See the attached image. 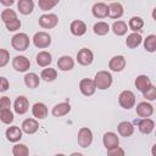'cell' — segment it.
<instances>
[{
	"label": "cell",
	"instance_id": "obj_36",
	"mask_svg": "<svg viewBox=\"0 0 156 156\" xmlns=\"http://www.w3.org/2000/svg\"><path fill=\"white\" fill-rule=\"evenodd\" d=\"M58 4L57 0H39L38 1V5L39 7L43 10V11H48V10H51L54 6H56Z\"/></svg>",
	"mask_w": 156,
	"mask_h": 156
},
{
	"label": "cell",
	"instance_id": "obj_4",
	"mask_svg": "<svg viewBox=\"0 0 156 156\" xmlns=\"http://www.w3.org/2000/svg\"><path fill=\"white\" fill-rule=\"evenodd\" d=\"M93 143V133L89 128L82 127L78 132V144L82 147H88Z\"/></svg>",
	"mask_w": 156,
	"mask_h": 156
},
{
	"label": "cell",
	"instance_id": "obj_39",
	"mask_svg": "<svg viewBox=\"0 0 156 156\" xmlns=\"http://www.w3.org/2000/svg\"><path fill=\"white\" fill-rule=\"evenodd\" d=\"M144 94V98L146 99V100H150V101H152V100H155L156 99V88H155V85H151L145 93H143Z\"/></svg>",
	"mask_w": 156,
	"mask_h": 156
},
{
	"label": "cell",
	"instance_id": "obj_30",
	"mask_svg": "<svg viewBox=\"0 0 156 156\" xmlns=\"http://www.w3.org/2000/svg\"><path fill=\"white\" fill-rule=\"evenodd\" d=\"M40 78L43 80H45V82H52V80H55L57 78V72H56V69L50 68V67L49 68H45V69L41 71Z\"/></svg>",
	"mask_w": 156,
	"mask_h": 156
},
{
	"label": "cell",
	"instance_id": "obj_45",
	"mask_svg": "<svg viewBox=\"0 0 156 156\" xmlns=\"http://www.w3.org/2000/svg\"><path fill=\"white\" fill-rule=\"evenodd\" d=\"M71 156H83V154H80V152H73V154H71Z\"/></svg>",
	"mask_w": 156,
	"mask_h": 156
},
{
	"label": "cell",
	"instance_id": "obj_33",
	"mask_svg": "<svg viewBox=\"0 0 156 156\" xmlns=\"http://www.w3.org/2000/svg\"><path fill=\"white\" fill-rule=\"evenodd\" d=\"M143 26H144V21H143V18H140V17H132V18L129 20V23H128V27H129L134 33H136V30H140V29L143 28Z\"/></svg>",
	"mask_w": 156,
	"mask_h": 156
},
{
	"label": "cell",
	"instance_id": "obj_14",
	"mask_svg": "<svg viewBox=\"0 0 156 156\" xmlns=\"http://www.w3.org/2000/svg\"><path fill=\"white\" fill-rule=\"evenodd\" d=\"M151 85H152V83H151V80H150V78L147 76L140 74V76H138L135 78V87L141 93H145Z\"/></svg>",
	"mask_w": 156,
	"mask_h": 156
},
{
	"label": "cell",
	"instance_id": "obj_22",
	"mask_svg": "<svg viewBox=\"0 0 156 156\" xmlns=\"http://www.w3.org/2000/svg\"><path fill=\"white\" fill-rule=\"evenodd\" d=\"M71 111V105L68 102H61L52 107V115L55 117H62L66 116Z\"/></svg>",
	"mask_w": 156,
	"mask_h": 156
},
{
	"label": "cell",
	"instance_id": "obj_3",
	"mask_svg": "<svg viewBox=\"0 0 156 156\" xmlns=\"http://www.w3.org/2000/svg\"><path fill=\"white\" fill-rule=\"evenodd\" d=\"M118 102L123 108H132L135 105V95L130 90H123L118 96Z\"/></svg>",
	"mask_w": 156,
	"mask_h": 156
},
{
	"label": "cell",
	"instance_id": "obj_31",
	"mask_svg": "<svg viewBox=\"0 0 156 156\" xmlns=\"http://www.w3.org/2000/svg\"><path fill=\"white\" fill-rule=\"evenodd\" d=\"M93 30H94V33L98 34V35H105V34L108 33L110 26H108L106 22H98V23L94 24Z\"/></svg>",
	"mask_w": 156,
	"mask_h": 156
},
{
	"label": "cell",
	"instance_id": "obj_46",
	"mask_svg": "<svg viewBox=\"0 0 156 156\" xmlns=\"http://www.w3.org/2000/svg\"><path fill=\"white\" fill-rule=\"evenodd\" d=\"M54 156H66V155H63V154H56V155H54Z\"/></svg>",
	"mask_w": 156,
	"mask_h": 156
},
{
	"label": "cell",
	"instance_id": "obj_10",
	"mask_svg": "<svg viewBox=\"0 0 156 156\" xmlns=\"http://www.w3.org/2000/svg\"><path fill=\"white\" fill-rule=\"evenodd\" d=\"M79 89H80V91H82L83 95H85V96H90V95H93V94L95 93L96 87H95L93 79L84 78V79H82L80 83H79Z\"/></svg>",
	"mask_w": 156,
	"mask_h": 156
},
{
	"label": "cell",
	"instance_id": "obj_37",
	"mask_svg": "<svg viewBox=\"0 0 156 156\" xmlns=\"http://www.w3.org/2000/svg\"><path fill=\"white\" fill-rule=\"evenodd\" d=\"M0 121L5 124H10L13 122V113L11 112V110H4L0 111Z\"/></svg>",
	"mask_w": 156,
	"mask_h": 156
},
{
	"label": "cell",
	"instance_id": "obj_2",
	"mask_svg": "<svg viewBox=\"0 0 156 156\" xmlns=\"http://www.w3.org/2000/svg\"><path fill=\"white\" fill-rule=\"evenodd\" d=\"M11 45L17 51H24L29 46V37L26 33H17L12 37Z\"/></svg>",
	"mask_w": 156,
	"mask_h": 156
},
{
	"label": "cell",
	"instance_id": "obj_1",
	"mask_svg": "<svg viewBox=\"0 0 156 156\" xmlns=\"http://www.w3.org/2000/svg\"><path fill=\"white\" fill-rule=\"evenodd\" d=\"M93 80H94V84H95V87L98 89L105 90V89L111 87V84H112V76L107 71H99L95 74Z\"/></svg>",
	"mask_w": 156,
	"mask_h": 156
},
{
	"label": "cell",
	"instance_id": "obj_28",
	"mask_svg": "<svg viewBox=\"0 0 156 156\" xmlns=\"http://www.w3.org/2000/svg\"><path fill=\"white\" fill-rule=\"evenodd\" d=\"M154 127H155V122L150 118H144L143 121L139 122V130L143 133V134H149L154 130Z\"/></svg>",
	"mask_w": 156,
	"mask_h": 156
},
{
	"label": "cell",
	"instance_id": "obj_25",
	"mask_svg": "<svg viewBox=\"0 0 156 156\" xmlns=\"http://www.w3.org/2000/svg\"><path fill=\"white\" fill-rule=\"evenodd\" d=\"M52 61V57H51V54L48 52V51H40L38 55H37V63L40 66V67H46L51 63Z\"/></svg>",
	"mask_w": 156,
	"mask_h": 156
},
{
	"label": "cell",
	"instance_id": "obj_11",
	"mask_svg": "<svg viewBox=\"0 0 156 156\" xmlns=\"http://www.w3.org/2000/svg\"><path fill=\"white\" fill-rule=\"evenodd\" d=\"M13 108H15V112L18 113V115H23L28 111L29 108V101L26 96L21 95L18 96L16 100H15V104H13Z\"/></svg>",
	"mask_w": 156,
	"mask_h": 156
},
{
	"label": "cell",
	"instance_id": "obj_15",
	"mask_svg": "<svg viewBox=\"0 0 156 156\" xmlns=\"http://www.w3.org/2000/svg\"><path fill=\"white\" fill-rule=\"evenodd\" d=\"M57 67L58 69L63 71V72H67V71H71L73 67H74V61L71 56H61L58 60H57Z\"/></svg>",
	"mask_w": 156,
	"mask_h": 156
},
{
	"label": "cell",
	"instance_id": "obj_21",
	"mask_svg": "<svg viewBox=\"0 0 156 156\" xmlns=\"http://www.w3.org/2000/svg\"><path fill=\"white\" fill-rule=\"evenodd\" d=\"M107 9H108L107 15L111 18H119L123 16V6L119 2H111L107 6Z\"/></svg>",
	"mask_w": 156,
	"mask_h": 156
},
{
	"label": "cell",
	"instance_id": "obj_42",
	"mask_svg": "<svg viewBox=\"0 0 156 156\" xmlns=\"http://www.w3.org/2000/svg\"><path fill=\"white\" fill-rule=\"evenodd\" d=\"M108 156H124V150L121 147H116L108 151Z\"/></svg>",
	"mask_w": 156,
	"mask_h": 156
},
{
	"label": "cell",
	"instance_id": "obj_12",
	"mask_svg": "<svg viewBox=\"0 0 156 156\" xmlns=\"http://www.w3.org/2000/svg\"><path fill=\"white\" fill-rule=\"evenodd\" d=\"M108 67L113 72H121V71H123V68L126 67V58H124V56H122V55L113 56L110 60V62H108Z\"/></svg>",
	"mask_w": 156,
	"mask_h": 156
},
{
	"label": "cell",
	"instance_id": "obj_13",
	"mask_svg": "<svg viewBox=\"0 0 156 156\" xmlns=\"http://www.w3.org/2000/svg\"><path fill=\"white\" fill-rule=\"evenodd\" d=\"M136 113L138 116L140 117H144V118H149L152 113H154V107L151 104L146 102V101H143V102H139L136 105Z\"/></svg>",
	"mask_w": 156,
	"mask_h": 156
},
{
	"label": "cell",
	"instance_id": "obj_27",
	"mask_svg": "<svg viewBox=\"0 0 156 156\" xmlns=\"http://www.w3.org/2000/svg\"><path fill=\"white\" fill-rule=\"evenodd\" d=\"M39 82H40L39 76L35 74V73H33V72L27 73V74L24 76V84H26L28 88H30V89L37 88V87L39 85Z\"/></svg>",
	"mask_w": 156,
	"mask_h": 156
},
{
	"label": "cell",
	"instance_id": "obj_9",
	"mask_svg": "<svg viewBox=\"0 0 156 156\" xmlns=\"http://www.w3.org/2000/svg\"><path fill=\"white\" fill-rule=\"evenodd\" d=\"M93 60H94V55H93L91 50H89V49H87V48L80 49V50L78 51V54H77V61H78V63L82 65V66H88V65H90V63L93 62Z\"/></svg>",
	"mask_w": 156,
	"mask_h": 156
},
{
	"label": "cell",
	"instance_id": "obj_34",
	"mask_svg": "<svg viewBox=\"0 0 156 156\" xmlns=\"http://www.w3.org/2000/svg\"><path fill=\"white\" fill-rule=\"evenodd\" d=\"M144 48L146 51L154 52L156 50V35L151 34V35L146 37V39L144 40Z\"/></svg>",
	"mask_w": 156,
	"mask_h": 156
},
{
	"label": "cell",
	"instance_id": "obj_43",
	"mask_svg": "<svg viewBox=\"0 0 156 156\" xmlns=\"http://www.w3.org/2000/svg\"><path fill=\"white\" fill-rule=\"evenodd\" d=\"M9 89V80L5 77H0V91H6Z\"/></svg>",
	"mask_w": 156,
	"mask_h": 156
},
{
	"label": "cell",
	"instance_id": "obj_41",
	"mask_svg": "<svg viewBox=\"0 0 156 156\" xmlns=\"http://www.w3.org/2000/svg\"><path fill=\"white\" fill-rule=\"evenodd\" d=\"M10 107H11V100H10V98H7V96L0 98V111L10 110Z\"/></svg>",
	"mask_w": 156,
	"mask_h": 156
},
{
	"label": "cell",
	"instance_id": "obj_44",
	"mask_svg": "<svg viewBox=\"0 0 156 156\" xmlns=\"http://www.w3.org/2000/svg\"><path fill=\"white\" fill-rule=\"evenodd\" d=\"M0 4H2V5H12V4H13V0H9V1L0 0Z\"/></svg>",
	"mask_w": 156,
	"mask_h": 156
},
{
	"label": "cell",
	"instance_id": "obj_8",
	"mask_svg": "<svg viewBox=\"0 0 156 156\" xmlns=\"http://www.w3.org/2000/svg\"><path fill=\"white\" fill-rule=\"evenodd\" d=\"M12 67H13L17 72H26V71H28L29 67H30V61H29L26 56H22V55L16 56V57H13V60H12Z\"/></svg>",
	"mask_w": 156,
	"mask_h": 156
},
{
	"label": "cell",
	"instance_id": "obj_40",
	"mask_svg": "<svg viewBox=\"0 0 156 156\" xmlns=\"http://www.w3.org/2000/svg\"><path fill=\"white\" fill-rule=\"evenodd\" d=\"M5 26H6L7 30L15 32V30L20 29V27H21V21L17 18V20H13V21H11V22H9V23H5Z\"/></svg>",
	"mask_w": 156,
	"mask_h": 156
},
{
	"label": "cell",
	"instance_id": "obj_32",
	"mask_svg": "<svg viewBox=\"0 0 156 156\" xmlns=\"http://www.w3.org/2000/svg\"><path fill=\"white\" fill-rule=\"evenodd\" d=\"M12 154H13V156H28L29 149L24 144H16L12 147Z\"/></svg>",
	"mask_w": 156,
	"mask_h": 156
},
{
	"label": "cell",
	"instance_id": "obj_23",
	"mask_svg": "<svg viewBox=\"0 0 156 156\" xmlns=\"http://www.w3.org/2000/svg\"><path fill=\"white\" fill-rule=\"evenodd\" d=\"M141 40H143V38H141V35L139 33H132V34H129L127 37L126 45L128 48H130V49H135L141 44Z\"/></svg>",
	"mask_w": 156,
	"mask_h": 156
},
{
	"label": "cell",
	"instance_id": "obj_38",
	"mask_svg": "<svg viewBox=\"0 0 156 156\" xmlns=\"http://www.w3.org/2000/svg\"><path fill=\"white\" fill-rule=\"evenodd\" d=\"M10 61V54L5 49H0V67H5Z\"/></svg>",
	"mask_w": 156,
	"mask_h": 156
},
{
	"label": "cell",
	"instance_id": "obj_16",
	"mask_svg": "<svg viewBox=\"0 0 156 156\" xmlns=\"http://www.w3.org/2000/svg\"><path fill=\"white\" fill-rule=\"evenodd\" d=\"M32 113L34 117H37L39 119H44L48 116V107L43 102H35L32 107Z\"/></svg>",
	"mask_w": 156,
	"mask_h": 156
},
{
	"label": "cell",
	"instance_id": "obj_18",
	"mask_svg": "<svg viewBox=\"0 0 156 156\" xmlns=\"http://www.w3.org/2000/svg\"><path fill=\"white\" fill-rule=\"evenodd\" d=\"M69 29H71V33H72L73 35L80 37V35L85 34V32H87V26H85V23H84L83 21L77 20V21H73V22L71 23Z\"/></svg>",
	"mask_w": 156,
	"mask_h": 156
},
{
	"label": "cell",
	"instance_id": "obj_29",
	"mask_svg": "<svg viewBox=\"0 0 156 156\" xmlns=\"http://www.w3.org/2000/svg\"><path fill=\"white\" fill-rule=\"evenodd\" d=\"M128 30V26L124 21H116L113 22L112 24V32L116 34V35H124Z\"/></svg>",
	"mask_w": 156,
	"mask_h": 156
},
{
	"label": "cell",
	"instance_id": "obj_17",
	"mask_svg": "<svg viewBox=\"0 0 156 156\" xmlns=\"http://www.w3.org/2000/svg\"><path fill=\"white\" fill-rule=\"evenodd\" d=\"M39 129V123L34 118H27L22 123V130L27 134H34Z\"/></svg>",
	"mask_w": 156,
	"mask_h": 156
},
{
	"label": "cell",
	"instance_id": "obj_6",
	"mask_svg": "<svg viewBox=\"0 0 156 156\" xmlns=\"http://www.w3.org/2000/svg\"><path fill=\"white\" fill-rule=\"evenodd\" d=\"M102 143H104V146L110 151V150H113L116 147H118V144H119V139L117 136L116 133L113 132H107L104 134L102 136Z\"/></svg>",
	"mask_w": 156,
	"mask_h": 156
},
{
	"label": "cell",
	"instance_id": "obj_5",
	"mask_svg": "<svg viewBox=\"0 0 156 156\" xmlns=\"http://www.w3.org/2000/svg\"><path fill=\"white\" fill-rule=\"evenodd\" d=\"M33 44L39 49H45L51 44V37L45 32H38L33 37Z\"/></svg>",
	"mask_w": 156,
	"mask_h": 156
},
{
	"label": "cell",
	"instance_id": "obj_7",
	"mask_svg": "<svg viewBox=\"0 0 156 156\" xmlns=\"http://www.w3.org/2000/svg\"><path fill=\"white\" fill-rule=\"evenodd\" d=\"M58 23V18L55 13H48V15H41L39 17V24L43 28L46 29H51L54 27H56V24Z\"/></svg>",
	"mask_w": 156,
	"mask_h": 156
},
{
	"label": "cell",
	"instance_id": "obj_19",
	"mask_svg": "<svg viewBox=\"0 0 156 156\" xmlns=\"http://www.w3.org/2000/svg\"><path fill=\"white\" fill-rule=\"evenodd\" d=\"M6 138L7 140L12 141V143H16V141H20L21 138H22V130L16 127V126H12V127H9L6 129Z\"/></svg>",
	"mask_w": 156,
	"mask_h": 156
},
{
	"label": "cell",
	"instance_id": "obj_35",
	"mask_svg": "<svg viewBox=\"0 0 156 156\" xmlns=\"http://www.w3.org/2000/svg\"><path fill=\"white\" fill-rule=\"evenodd\" d=\"M1 20L4 21V23H9V22H11L13 20H17V15H16V12L13 10L6 9V10H4L1 12Z\"/></svg>",
	"mask_w": 156,
	"mask_h": 156
},
{
	"label": "cell",
	"instance_id": "obj_26",
	"mask_svg": "<svg viewBox=\"0 0 156 156\" xmlns=\"http://www.w3.org/2000/svg\"><path fill=\"white\" fill-rule=\"evenodd\" d=\"M133 132H134V127H133V124L130 122L124 121V122H121L118 124V133L122 136H126V138L130 136L133 134Z\"/></svg>",
	"mask_w": 156,
	"mask_h": 156
},
{
	"label": "cell",
	"instance_id": "obj_20",
	"mask_svg": "<svg viewBox=\"0 0 156 156\" xmlns=\"http://www.w3.org/2000/svg\"><path fill=\"white\" fill-rule=\"evenodd\" d=\"M91 12L96 18H104L107 16L108 9H107V5L105 2H96V4H94Z\"/></svg>",
	"mask_w": 156,
	"mask_h": 156
},
{
	"label": "cell",
	"instance_id": "obj_24",
	"mask_svg": "<svg viewBox=\"0 0 156 156\" xmlns=\"http://www.w3.org/2000/svg\"><path fill=\"white\" fill-rule=\"evenodd\" d=\"M17 7L22 15H29L33 11L34 4L32 0H20L17 4Z\"/></svg>",
	"mask_w": 156,
	"mask_h": 156
}]
</instances>
